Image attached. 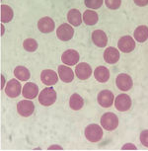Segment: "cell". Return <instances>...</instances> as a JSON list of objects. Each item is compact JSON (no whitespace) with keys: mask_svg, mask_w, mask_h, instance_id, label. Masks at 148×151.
<instances>
[{"mask_svg":"<svg viewBox=\"0 0 148 151\" xmlns=\"http://www.w3.org/2000/svg\"><path fill=\"white\" fill-rule=\"evenodd\" d=\"M101 127L108 132L115 130L119 127V118L114 113H106L101 116Z\"/></svg>","mask_w":148,"mask_h":151,"instance_id":"cell-3","label":"cell"},{"mask_svg":"<svg viewBox=\"0 0 148 151\" xmlns=\"http://www.w3.org/2000/svg\"><path fill=\"white\" fill-rule=\"evenodd\" d=\"M22 92V86L17 79H11L5 87V94L9 98H17Z\"/></svg>","mask_w":148,"mask_h":151,"instance_id":"cell-10","label":"cell"},{"mask_svg":"<svg viewBox=\"0 0 148 151\" xmlns=\"http://www.w3.org/2000/svg\"><path fill=\"white\" fill-rule=\"evenodd\" d=\"M84 106V100L83 98L77 93H74L71 95L69 99V107L73 111H79L81 110Z\"/></svg>","mask_w":148,"mask_h":151,"instance_id":"cell-23","label":"cell"},{"mask_svg":"<svg viewBox=\"0 0 148 151\" xmlns=\"http://www.w3.org/2000/svg\"><path fill=\"white\" fill-rule=\"evenodd\" d=\"M93 44L98 47H106L108 45V37L102 30H95L92 34Z\"/></svg>","mask_w":148,"mask_h":151,"instance_id":"cell-16","label":"cell"},{"mask_svg":"<svg viewBox=\"0 0 148 151\" xmlns=\"http://www.w3.org/2000/svg\"><path fill=\"white\" fill-rule=\"evenodd\" d=\"M119 50H116V47H107L104 52V59L107 63L109 64H115L119 61Z\"/></svg>","mask_w":148,"mask_h":151,"instance_id":"cell-17","label":"cell"},{"mask_svg":"<svg viewBox=\"0 0 148 151\" xmlns=\"http://www.w3.org/2000/svg\"><path fill=\"white\" fill-rule=\"evenodd\" d=\"M129 149H130V150H136L137 148H136V146L135 145H133V144H131V143H127V144H126V145H124V146L121 147V150H129Z\"/></svg>","mask_w":148,"mask_h":151,"instance_id":"cell-31","label":"cell"},{"mask_svg":"<svg viewBox=\"0 0 148 151\" xmlns=\"http://www.w3.org/2000/svg\"><path fill=\"white\" fill-rule=\"evenodd\" d=\"M48 150H52V149H57V150H62L63 148L61 146H58V145H52V146H50L47 148Z\"/></svg>","mask_w":148,"mask_h":151,"instance_id":"cell-32","label":"cell"},{"mask_svg":"<svg viewBox=\"0 0 148 151\" xmlns=\"http://www.w3.org/2000/svg\"><path fill=\"white\" fill-rule=\"evenodd\" d=\"M118 47H119V50H121V52L124 53H129L135 48V41L132 39V37H130V36L121 37V38L119 40Z\"/></svg>","mask_w":148,"mask_h":151,"instance_id":"cell-9","label":"cell"},{"mask_svg":"<svg viewBox=\"0 0 148 151\" xmlns=\"http://www.w3.org/2000/svg\"><path fill=\"white\" fill-rule=\"evenodd\" d=\"M75 74L80 80H87L92 75V68L86 62H81L76 65Z\"/></svg>","mask_w":148,"mask_h":151,"instance_id":"cell-12","label":"cell"},{"mask_svg":"<svg viewBox=\"0 0 148 151\" xmlns=\"http://www.w3.org/2000/svg\"><path fill=\"white\" fill-rule=\"evenodd\" d=\"M84 133L87 140L93 142V143L100 141L103 137V129H102L100 125L96 124H89L88 127H86Z\"/></svg>","mask_w":148,"mask_h":151,"instance_id":"cell-2","label":"cell"},{"mask_svg":"<svg viewBox=\"0 0 148 151\" xmlns=\"http://www.w3.org/2000/svg\"><path fill=\"white\" fill-rule=\"evenodd\" d=\"M56 98H57V94L56 91L52 87H47L44 90L41 91L39 94V102L40 104L45 107L52 106L55 103Z\"/></svg>","mask_w":148,"mask_h":151,"instance_id":"cell-1","label":"cell"},{"mask_svg":"<svg viewBox=\"0 0 148 151\" xmlns=\"http://www.w3.org/2000/svg\"><path fill=\"white\" fill-rule=\"evenodd\" d=\"M95 79L100 83H106L110 79V71L105 66H98L94 70Z\"/></svg>","mask_w":148,"mask_h":151,"instance_id":"cell-20","label":"cell"},{"mask_svg":"<svg viewBox=\"0 0 148 151\" xmlns=\"http://www.w3.org/2000/svg\"><path fill=\"white\" fill-rule=\"evenodd\" d=\"M14 17L13 9L8 5H1V23H9Z\"/></svg>","mask_w":148,"mask_h":151,"instance_id":"cell-25","label":"cell"},{"mask_svg":"<svg viewBox=\"0 0 148 151\" xmlns=\"http://www.w3.org/2000/svg\"><path fill=\"white\" fill-rule=\"evenodd\" d=\"M22 95L26 99H29V100L37 98V96L39 95L38 85L33 83V82H28V83H26L23 86Z\"/></svg>","mask_w":148,"mask_h":151,"instance_id":"cell-15","label":"cell"},{"mask_svg":"<svg viewBox=\"0 0 148 151\" xmlns=\"http://www.w3.org/2000/svg\"><path fill=\"white\" fill-rule=\"evenodd\" d=\"M56 36L62 42L70 41L74 36V30L70 24H61L56 30Z\"/></svg>","mask_w":148,"mask_h":151,"instance_id":"cell-7","label":"cell"},{"mask_svg":"<svg viewBox=\"0 0 148 151\" xmlns=\"http://www.w3.org/2000/svg\"><path fill=\"white\" fill-rule=\"evenodd\" d=\"M116 87L119 88L121 91H129L133 86V81L132 78L130 77V75L126 73H121L116 76Z\"/></svg>","mask_w":148,"mask_h":151,"instance_id":"cell-6","label":"cell"},{"mask_svg":"<svg viewBox=\"0 0 148 151\" xmlns=\"http://www.w3.org/2000/svg\"><path fill=\"white\" fill-rule=\"evenodd\" d=\"M133 2L139 7H144L148 5V0H133Z\"/></svg>","mask_w":148,"mask_h":151,"instance_id":"cell-30","label":"cell"},{"mask_svg":"<svg viewBox=\"0 0 148 151\" xmlns=\"http://www.w3.org/2000/svg\"><path fill=\"white\" fill-rule=\"evenodd\" d=\"M115 107L119 112H126L131 108V98L126 94H119L115 99Z\"/></svg>","mask_w":148,"mask_h":151,"instance_id":"cell-4","label":"cell"},{"mask_svg":"<svg viewBox=\"0 0 148 151\" xmlns=\"http://www.w3.org/2000/svg\"><path fill=\"white\" fill-rule=\"evenodd\" d=\"M79 59H80V55L75 50H67L61 55L62 62L65 65H69V66H73L76 63H78Z\"/></svg>","mask_w":148,"mask_h":151,"instance_id":"cell-11","label":"cell"},{"mask_svg":"<svg viewBox=\"0 0 148 151\" xmlns=\"http://www.w3.org/2000/svg\"><path fill=\"white\" fill-rule=\"evenodd\" d=\"M58 76L64 83H70L74 79V72L67 65H59L58 66Z\"/></svg>","mask_w":148,"mask_h":151,"instance_id":"cell-18","label":"cell"},{"mask_svg":"<svg viewBox=\"0 0 148 151\" xmlns=\"http://www.w3.org/2000/svg\"><path fill=\"white\" fill-rule=\"evenodd\" d=\"M23 47L29 52H34L38 50V42L34 39H26L23 42Z\"/></svg>","mask_w":148,"mask_h":151,"instance_id":"cell-26","label":"cell"},{"mask_svg":"<svg viewBox=\"0 0 148 151\" xmlns=\"http://www.w3.org/2000/svg\"><path fill=\"white\" fill-rule=\"evenodd\" d=\"M41 80L47 86H52V85L57 83L58 75L55 71L52 69H45L41 73Z\"/></svg>","mask_w":148,"mask_h":151,"instance_id":"cell-13","label":"cell"},{"mask_svg":"<svg viewBox=\"0 0 148 151\" xmlns=\"http://www.w3.org/2000/svg\"><path fill=\"white\" fill-rule=\"evenodd\" d=\"M38 28L42 33H45V34L52 33L53 32V30H55V21H53L50 17H47V16L42 17V18L39 20Z\"/></svg>","mask_w":148,"mask_h":151,"instance_id":"cell-14","label":"cell"},{"mask_svg":"<svg viewBox=\"0 0 148 151\" xmlns=\"http://www.w3.org/2000/svg\"><path fill=\"white\" fill-rule=\"evenodd\" d=\"M67 21L74 27H78L82 24L83 18L78 9H71L67 13Z\"/></svg>","mask_w":148,"mask_h":151,"instance_id":"cell-19","label":"cell"},{"mask_svg":"<svg viewBox=\"0 0 148 151\" xmlns=\"http://www.w3.org/2000/svg\"><path fill=\"white\" fill-rule=\"evenodd\" d=\"M98 103L101 107L103 108H110L113 106L114 102H115V96L112 91L110 90H102L98 94L97 97Z\"/></svg>","mask_w":148,"mask_h":151,"instance_id":"cell-8","label":"cell"},{"mask_svg":"<svg viewBox=\"0 0 148 151\" xmlns=\"http://www.w3.org/2000/svg\"><path fill=\"white\" fill-rule=\"evenodd\" d=\"M84 2L87 8L95 10V9H99V8L102 7L104 0H84Z\"/></svg>","mask_w":148,"mask_h":151,"instance_id":"cell-27","label":"cell"},{"mask_svg":"<svg viewBox=\"0 0 148 151\" xmlns=\"http://www.w3.org/2000/svg\"><path fill=\"white\" fill-rule=\"evenodd\" d=\"M82 18H83V21L88 26H94L98 23L99 20V16L97 12H95L92 9H87L82 15Z\"/></svg>","mask_w":148,"mask_h":151,"instance_id":"cell-21","label":"cell"},{"mask_svg":"<svg viewBox=\"0 0 148 151\" xmlns=\"http://www.w3.org/2000/svg\"><path fill=\"white\" fill-rule=\"evenodd\" d=\"M14 75L20 81H27L31 77V73L29 69L25 66H21V65L17 66L14 69Z\"/></svg>","mask_w":148,"mask_h":151,"instance_id":"cell-24","label":"cell"},{"mask_svg":"<svg viewBox=\"0 0 148 151\" xmlns=\"http://www.w3.org/2000/svg\"><path fill=\"white\" fill-rule=\"evenodd\" d=\"M106 6L111 10H116L121 7V0H105Z\"/></svg>","mask_w":148,"mask_h":151,"instance_id":"cell-28","label":"cell"},{"mask_svg":"<svg viewBox=\"0 0 148 151\" xmlns=\"http://www.w3.org/2000/svg\"><path fill=\"white\" fill-rule=\"evenodd\" d=\"M1 80H2V84H1V88H4V82H5V78H4V75H1Z\"/></svg>","mask_w":148,"mask_h":151,"instance_id":"cell-33","label":"cell"},{"mask_svg":"<svg viewBox=\"0 0 148 151\" xmlns=\"http://www.w3.org/2000/svg\"><path fill=\"white\" fill-rule=\"evenodd\" d=\"M34 111H35V105L29 99L22 100L17 104V112L20 116H24V118L32 116Z\"/></svg>","mask_w":148,"mask_h":151,"instance_id":"cell-5","label":"cell"},{"mask_svg":"<svg viewBox=\"0 0 148 151\" xmlns=\"http://www.w3.org/2000/svg\"><path fill=\"white\" fill-rule=\"evenodd\" d=\"M139 139H140L141 144L144 147L148 148V129H145L143 132H141L140 135H139Z\"/></svg>","mask_w":148,"mask_h":151,"instance_id":"cell-29","label":"cell"},{"mask_svg":"<svg viewBox=\"0 0 148 151\" xmlns=\"http://www.w3.org/2000/svg\"><path fill=\"white\" fill-rule=\"evenodd\" d=\"M1 31H2V32H1V36H3L4 35V27H3V25L1 26Z\"/></svg>","mask_w":148,"mask_h":151,"instance_id":"cell-34","label":"cell"},{"mask_svg":"<svg viewBox=\"0 0 148 151\" xmlns=\"http://www.w3.org/2000/svg\"><path fill=\"white\" fill-rule=\"evenodd\" d=\"M133 37L134 40L138 42H144L148 40V27L141 25L138 26L133 32Z\"/></svg>","mask_w":148,"mask_h":151,"instance_id":"cell-22","label":"cell"}]
</instances>
